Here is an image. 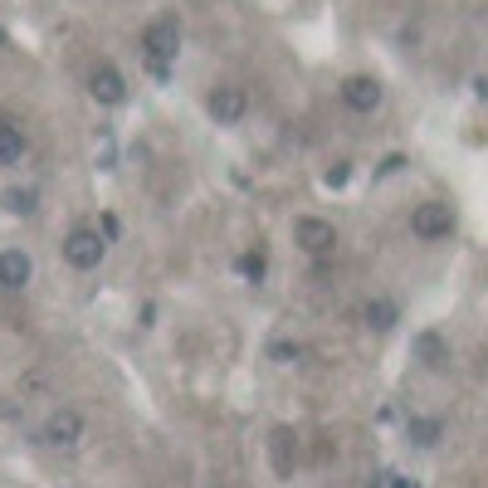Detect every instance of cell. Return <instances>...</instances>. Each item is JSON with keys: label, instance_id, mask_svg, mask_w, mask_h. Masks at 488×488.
<instances>
[{"label": "cell", "instance_id": "cell-6", "mask_svg": "<svg viewBox=\"0 0 488 488\" xmlns=\"http://www.w3.org/2000/svg\"><path fill=\"white\" fill-rule=\"evenodd\" d=\"M83 440V415L79 410H54L45 420V444H54V450H69V444Z\"/></svg>", "mask_w": 488, "mask_h": 488}, {"label": "cell", "instance_id": "cell-17", "mask_svg": "<svg viewBox=\"0 0 488 488\" xmlns=\"http://www.w3.org/2000/svg\"><path fill=\"white\" fill-rule=\"evenodd\" d=\"M240 274L249 278V284H259V278H264V254H259V249H254V254H240Z\"/></svg>", "mask_w": 488, "mask_h": 488}, {"label": "cell", "instance_id": "cell-3", "mask_svg": "<svg viewBox=\"0 0 488 488\" xmlns=\"http://www.w3.org/2000/svg\"><path fill=\"white\" fill-rule=\"evenodd\" d=\"M410 230L420 235V240H444V235L454 230V211L444 201H425L410 211Z\"/></svg>", "mask_w": 488, "mask_h": 488}, {"label": "cell", "instance_id": "cell-14", "mask_svg": "<svg viewBox=\"0 0 488 488\" xmlns=\"http://www.w3.org/2000/svg\"><path fill=\"white\" fill-rule=\"evenodd\" d=\"M20 157H25V132L0 122V166H15Z\"/></svg>", "mask_w": 488, "mask_h": 488}, {"label": "cell", "instance_id": "cell-11", "mask_svg": "<svg viewBox=\"0 0 488 488\" xmlns=\"http://www.w3.org/2000/svg\"><path fill=\"white\" fill-rule=\"evenodd\" d=\"M269 454H274V469L284 474H294V459H298V444H294V430L288 425H274V434H269Z\"/></svg>", "mask_w": 488, "mask_h": 488}, {"label": "cell", "instance_id": "cell-12", "mask_svg": "<svg viewBox=\"0 0 488 488\" xmlns=\"http://www.w3.org/2000/svg\"><path fill=\"white\" fill-rule=\"evenodd\" d=\"M361 318H367V327H376V332H391L401 323V308L391 303V298H367V308H361Z\"/></svg>", "mask_w": 488, "mask_h": 488}, {"label": "cell", "instance_id": "cell-9", "mask_svg": "<svg viewBox=\"0 0 488 488\" xmlns=\"http://www.w3.org/2000/svg\"><path fill=\"white\" fill-rule=\"evenodd\" d=\"M29 274H35V264H29V254L25 249H0V288H25L29 284Z\"/></svg>", "mask_w": 488, "mask_h": 488}, {"label": "cell", "instance_id": "cell-5", "mask_svg": "<svg viewBox=\"0 0 488 488\" xmlns=\"http://www.w3.org/2000/svg\"><path fill=\"white\" fill-rule=\"evenodd\" d=\"M342 103H347L352 112H376L381 108V83L371 74H352L342 83Z\"/></svg>", "mask_w": 488, "mask_h": 488}, {"label": "cell", "instance_id": "cell-1", "mask_svg": "<svg viewBox=\"0 0 488 488\" xmlns=\"http://www.w3.org/2000/svg\"><path fill=\"white\" fill-rule=\"evenodd\" d=\"M176 49H181V25H176L171 15L152 20V25L142 29V54H147V64H152V74H157V79L171 74Z\"/></svg>", "mask_w": 488, "mask_h": 488}, {"label": "cell", "instance_id": "cell-18", "mask_svg": "<svg viewBox=\"0 0 488 488\" xmlns=\"http://www.w3.org/2000/svg\"><path fill=\"white\" fill-rule=\"evenodd\" d=\"M347 176H352V166L337 161V166H332V171L323 176V186H332V191H337V186H347Z\"/></svg>", "mask_w": 488, "mask_h": 488}, {"label": "cell", "instance_id": "cell-16", "mask_svg": "<svg viewBox=\"0 0 488 488\" xmlns=\"http://www.w3.org/2000/svg\"><path fill=\"white\" fill-rule=\"evenodd\" d=\"M298 357H303L298 342H269V361H278V367H294Z\"/></svg>", "mask_w": 488, "mask_h": 488}, {"label": "cell", "instance_id": "cell-19", "mask_svg": "<svg viewBox=\"0 0 488 488\" xmlns=\"http://www.w3.org/2000/svg\"><path fill=\"white\" fill-rule=\"evenodd\" d=\"M401 166H406V157H386V161H381V176H391V171H401Z\"/></svg>", "mask_w": 488, "mask_h": 488}, {"label": "cell", "instance_id": "cell-15", "mask_svg": "<svg viewBox=\"0 0 488 488\" xmlns=\"http://www.w3.org/2000/svg\"><path fill=\"white\" fill-rule=\"evenodd\" d=\"M410 444H420V450H434L440 444V434H444V425L440 420H410Z\"/></svg>", "mask_w": 488, "mask_h": 488}, {"label": "cell", "instance_id": "cell-10", "mask_svg": "<svg viewBox=\"0 0 488 488\" xmlns=\"http://www.w3.org/2000/svg\"><path fill=\"white\" fill-rule=\"evenodd\" d=\"M415 361L430 367V371H444V367H450V342H444L434 327L420 332V337H415Z\"/></svg>", "mask_w": 488, "mask_h": 488}, {"label": "cell", "instance_id": "cell-8", "mask_svg": "<svg viewBox=\"0 0 488 488\" xmlns=\"http://www.w3.org/2000/svg\"><path fill=\"white\" fill-rule=\"evenodd\" d=\"M205 108H211V118H215V122H225V128H230V122H240V118H244L249 98H244V88H230V83H225V88H215V93H211V103H205Z\"/></svg>", "mask_w": 488, "mask_h": 488}, {"label": "cell", "instance_id": "cell-2", "mask_svg": "<svg viewBox=\"0 0 488 488\" xmlns=\"http://www.w3.org/2000/svg\"><path fill=\"white\" fill-rule=\"evenodd\" d=\"M103 254H108V240H103L98 230H88V225H79V230H69L64 240V259L74 269H98Z\"/></svg>", "mask_w": 488, "mask_h": 488}, {"label": "cell", "instance_id": "cell-13", "mask_svg": "<svg viewBox=\"0 0 488 488\" xmlns=\"http://www.w3.org/2000/svg\"><path fill=\"white\" fill-rule=\"evenodd\" d=\"M0 205H5V215H20V220H29V215L39 211V195L29 191V186H10V191L0 195Z\"/></svg>", "mask_w": 488, "mask_h": 488}, {"label": "cell", "instance_id": "cell-7", "mask_svg": "<svg viewBox=\"0 0 488 488\" xmlns=\"http://www.w3.org/2000/svg\"><path fill=\"white\" fill-rule=\"evenodd\" d=\"M88 93H93L98 103H108V108H118V103L128 98V83H122V74H118L112 64H98V69L88 74Z\"/></svg>", "mask_w": 488, "mask_h": 488}, {"label": "cell", "instance_id": "cell-4", "mask_svg": "<svg viewBox=\"0 0 488 488\" xmlns=\"http://www.w3.org/2000/svg\"><path fill=\"white\" fill-rule=\"evenodd\" d=\"M294 240L308 249V254H332L337 249V230H332V220H318V215H303V220L294 225Z\"/></svg>", "mask_w": 488, "mask_h": 488}]
</instances>
